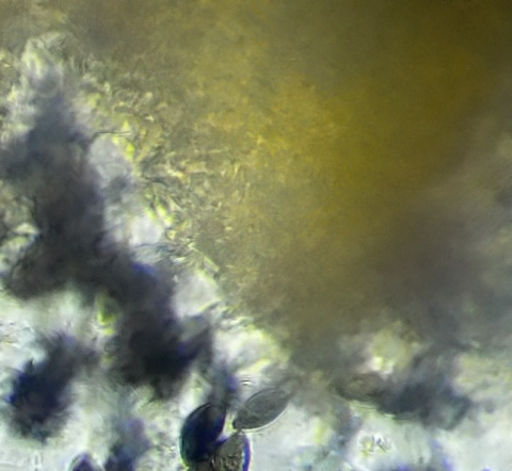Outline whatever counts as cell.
Masks as SVG:
<instances>
[{"label": "cell", "instance_id": "obj_1", "mask_svg": "<svg viewBox=\"0 0 512 471\" xmlns=\"http://www.w3.org/2000/svg\"><path fill=\"white\" fill-rule=\"evenodd\" d=\"M227 413L221 405L204 404L185 420L180 438L181 456L187 466L211 460L226 425Z\"/></svg>", "mask_w": 512, "mask_h": 471}, {"label": "cell", "instance_id": "obj_2", "mask_svg": "<svg viewBox=\"0 0 512 471\" xmlns=\"http://www.w3.org/2000/svg\"><path fill=\"white\" fill-rule=\"evenodd\" d=\"M291 392L286 388H267L249 398L233 421L238 431L263 428L275 421L287 408Z\"/></svg>", "mask_w": 512, "mask_h": 471}, {"label": "cell", "instance_id": "obj_3", "mask_svg": "<svg viewBox=\"0 0 512 471\" xmlns=\"http://www.w3.org/2000/svg\"><path fill=\"white\" fill-rule=\"evenodd\" d=\"M214 471H248L251 451L248 438L243 433H235L217 445L214 451Z\"/></svg>", "mask_w": 512, "mask_h": 471}, {"label": "cell", "instance_id": "obj_4", "mask_svg": "<svg viewBox=\"0 0 512 471\" xmlns=\"http://www.w3.org/2000/svg\"><path fill=\"white\" fill-rule=\"evenodd\" d=\"M106 471H135L130 454L121 447L115 448L106 462Z\"/></svg>", "mask_w": 512, "mask_h": 471}, {"label": "cell", "instance_id": "obj_5", "mask_svg": "<svg viewBox=\"0 0 512 471\" xmlns=\"http://www.w3.org/2000/svg\"><path fill=\"white\" fill-rule=\"evenodd\" d=\"M71 471H102L89 456L79 457L73 464Z\"/></svg>", "mask_w": 512, "mask_h": 471}, {"label": "cell", "instance_id": "obj_6", "mask_svg": "<svg viewBox=\"0 0 512 471\" xmlns=\"http://www.w3.org/2000/svg\"><path fill=\"white\" fill-rule=\"evenodd\" d=\"M188 471H214L211 460L202 461L200 463L189 466Z\"/></svg>", "mask_w": 512, "mask_h": 471}]
</instances>
